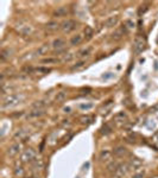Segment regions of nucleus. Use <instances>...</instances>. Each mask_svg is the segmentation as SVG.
Returning a JSON list of instances; mask_svg holds the SVG:
<instances>
[{
  "label": "nucleus",
  "instance_id": "obj_8",
  "mask_svg": "<svg viewBox=\"0 0 158 178\" xmlns=\"http://www.w3.org/2000/svg\"><path fill=\"white\" fill-rule=\"evenodd\" d=\"M50 48H51V44H49V43H44V44H42L40 48L37 49L36 54H37L38 56H44V55H47V54L49 52Z\"/></svg>",
  "mask_w": 158,
  "mask_h": 178
},
{
  "label": "nucleus",
  "instance_id": "obj_13",
  "mask_svg": "<svg viewBox=\"0 0 158 178\" xmlns=\"http://www.w3.org/2000/svg\"><path fill=\"white\" fill-rule=\"evenodd\" d=\"M113 153L117 157H122V156H126L127 154V150H126V147H124V146H118V147L114 148Z\"/></svg>",
  "mask_w": 158,
  "mask_h": 178
},
{
  "label": "nucleus",
  "instance_id": "obj_9",
  "mask_svg": "<svg viewBox=\"0 0 158 178\" xmlns=\"http://www.w3.org/2000/svg\"><path fill=\"white\" fill-rule=\"evenodd\" d=\"M69 13V10L67 6H59L56 10L54 11V16L55 17H66Z\"/></svg>",
  "mask_w": 158,
  "mask_h": 178
},
{
  "label": "nucleus",
  "instance_id": "obj_28",
  "mask_svg": "<svg viewBox=\"0 0 158 178\" xmlns=\"http://www.w3.org/2000/svg\"><path fill=\"white\" fill-rule=\"evenodd\" d=\"M85 35H86L88 38H90V37L93 36V29H92L90 26H86V29H85Z\"/></svg>",
  "mask_w": 158,
  "mask_h": 178
},
{
  "label": "nucleus",
  "instance_id": "obj_38",
  "mask_svg": "<svg viewBox=\"0 0 158 178\" xmlns=\"http://www.w3.org/2000/svg\"><path fill=\"white\" fill-rule=\"evenodd\" d=\"M153 140H155L156 143H158V131L157 132H155V134H153Z\"/></svg>",
  "mask_w": 158,
  "mask_h": 178
},
{
  "label": "nucleus",
  "instance_id": "obj_15",
  "mask_svg": "<svg viewBox=\"0 0 158 178\" xmlns=\"http://www.w3.org/2000/svg\"><path fill=\"white\" fill-rule=\"evenodd\" d=\"M129 164H130V168L137 170V169H139L140 166H141V165H143V161H141V160H140L139 158H132Z\"/></svg>",
  "mask_w": 158,
  "mask_h": 178
},
{
  "label": "nucleus",
  "instance_id": "obj_24",
  "mask_svg": "<svg viewBox=\"0 0 158 178\" xmlns=\"http://www.w3.org/2000/svg\"><path fill=\"white\" fill-rule=\"evenodd\" d=\"M59 61L57 58H45L42 59V63L44 64H55V63H58Z\"/></svg>",
  "mask_w": 158,
  "mask_h": 178
},
{
  "label": "nucleus",
  "instance_id": "obj_29",
  "mask_svg": "<svg viewBox=\"0 0 158 178\" xmlns=\"http://www.w3.org/2000/svg\"><path fill=\"white\" fill-rule=\"evenodd\" d=\"M111 132H112L111 127H109L108 125H105V126H103V128H102V133H103L105 135H107V134H111Z\"/></svg>",
  "mask_w": 158,
  "mask_h": 178
},
{
  "label": "nucleus",
  "instance_id": "obj_35",
  "mask_svg": "<svg viewBox=\"0 0 158 178\" xmlns=\"http://www.w3.org/2000/svg\"><path fill=\"white\" fill-rule=\"evenodd\" d=\"M146 10H148V6H140V9H139V11H138V14L139 16H141V13H144Z\"/></svg>",
  "mask_w": 158,
  "mask_h": 178
},
{
  "label": "nucleus",
  "instance_id": "obj_2",
  "mask_svg": "<svg viewBox=\"0 0 158 178\" xmlns=\"http://www.w3.org/2000/svg\"><path fill=\"white\" fill-rule=\"evenodd\" d=\"M36 156H37L36 151L32 147H28L23 151V153L20 156V160L23 163H31V161H33L36 159Z\"/></svg>",
  "mask_w": 158,
  "mask_h": 178
},
{
  "label": "nucleus",
  "instance_id": "obj_5",
  "mask_svg": "<svg viewBox=\"0 0 158 178\" xmlns=\"http://www.w3.org/2000/svg\"><path fill=\"white\" fill-rule=\"evenodd\" d=\"M130 164H119L118 168H117V170L114 171V175H115V177L117 178H122L127 172H129L130 170Z\"/></svg>",
  "mask_w": 158,
  "mask_h": 178
},
{
  "label": "nucleus",
  "instance_id": "obj_17",
  "mask_svg": "<svg viewBox=\"0 0 158 178\" xmlns=\"http://www.w3.org/2000/svg\"><path fill=\"white\" fill-rule=\"evenodd\" d=\"M58 28H61V26H59V24L57 21H49V23L47 24V26H45V29L48 30V31H50V32L56 31Z\"/></svg>",
  "mask_w": 158,
  "mask_h": 178
},
{
  "label": "nucleus",
  "instance_id": "obj_16",
  "mask_svg": "<svg viewBox=\"0 0 158 178\" xmlns=\"http://www.w3.org/2000/svg\"><path fill=\"white\" fill-rule=\"evenodd\" d=\"M126 120H127V114L125 112H119L114 115V121L117 122H124Z\"/></svg>",
  "mask_w": 158,
  "mask_h": 178
},
{
  "label": "nucleus",
  "instance_id": "obj_14",
  "mask_svg": "<svg viewBox=\"0 0 158 178\" xmlns=\"http://www.w3.org/2000/svg\"><path fill=\"white\" fill-rule=\"evenodd\" d=\"M111 156H112V152L109 150H102L100 152V160L101 161H107L111 159Z\"/></svg>",
  "mask_w": 158,
  "mask_h": 178
},
{
  "label": "nucleus",
  "instance_id": "obj_1",
  "mask_svg": "<svg viewBox=\"0 0 158 178\" xmlns=\"http://www.w3.org/2000/svg\"><path fill=\"white\" fill-rule=\"evenodd\" d=\"M20 101H21V96H20V95H17V94H11V95L6 96L5 99L2 100L1 108L6 109V108L16 107L17 105H19Z\"/></svg>",
  "mask_w": 158,
  "mask_h": 178
},
{
  "label": "nucleus",
  "instance_id": "obj_26",
  "mask_svg": "<svg viewBox=\"0 0 158 178\" xmlns=\"http://www.w3.org/2000/svg\"><path fill=\"white\" fill-rule=\"evenodd\" d=\"M83 65H85V61H80V62H77L75 65L71 67V70H77V69H80V68H82Z\"/></svg>",
  "mask_w": 158,
  "mask_h": 178
},
{
  "label": "nucleus",
  "instance_id": "obj_12",
  "mask_svg": "<svg viewBox=\"0 0 158 178\" xmlns=\"http://www.w3.org/2000/svg\"><path fill=\"white\" fill-rule=\"evenodd\" d=\"M17 30H18V32H19L20 35H23V36H29L30 33L32 32V26H30V25H20Z\"/></svg>",
  "mask_w": 158,
  "mask_h": 178
},
{
  "label": "nucleus",
  "instance_id": "obj_32",
  "mask_svg": "<svg viewBox=\"0 0 158 178\" xmlns=\"http://www.w3.org/2000/svg\"><path fill=\"white\" fill-rule=\"evenodd\" d=\"M73 58H74V55H73V54H67V55L63 57V61H64V62H69V61H71Z\"/></svg>",
  "mask_w": 158,
  "mask_h": 178
},
{
  "label": "nucleus",
  "instance_id": "obj_6",
  "mask_svg": "<svg viewBox=\"0 0 158 178\" xmlns=\"http://www.w3.org/2000/svg\"><path fill=\"white\" fill-rule=\"evenodd\" d=\"M66 45H67V43H66V40L63 39V38H56V39L52 40V43H51V48L55 51H57V52H59L61 50L64 49Z\"/></svg>",
  "mask_w": 158,
  "mask_h": 178
},
{
  "label": "nucleus",
  "instance_id": "obj_19",
  "mask_svg": "<svg viewBox=\"0 0 158 178\" xmlns=\"http://www.w3.org/2000/svg\"><path fill=\"white\" fill-rule=\"evenodd\" d=\"M82 40H83L82 35H76V36H73V37H71L70 44H71V45H79V44L82 43Z\"/></svg>",
  "mask_w": 158,
  "mask_h": 178
},
{
  "label": "nucleus",
  "instance_id": "obj_33",
  "mask_svg": "<svg viewBox=\"0 0 158 178\" xmlns=\"http://www.w3.org/2000/svg\"><path fill=\"white\" fill-rule=\"evenodd\" d=\"M144 172H137V173H134L133 176H132V178H144Z\"/></svg>",
  "mask_w": 158,
  "mask_h": 178
},
{
  "label": "nucleus",
  "instance_id": "obj_11",
  "mask_svg": "<svg viewBox=\"0 0 158 178\" xmlns=\"http://www.w3.org/2000/svg\"><path fill=\"white\" fill-rule=\"evenodd\" d=\"M45 114V110L44 109H33L31 110L29 114H28V119H36V118H40Z\"/></svg>",
  "mask_w": 158,
  "mask_h": 178
},
{
  "label": "nucleus",
  "instance_id": "obj_25",
  "mask_svg": "<svg viewBox=\"0 0 158 178\" xmlns=\"http://www.w3.org/2000/svg\"><path fill=\"white\" fill-rule=\"evenodd\" d=\"M93 107H94L93 103H81L80 105V108L82 109V110H88V109H92Z\"/></svg>",
  "mask_w": 158,
  "mask_h": 178
},
{
  "label": "nucleus",
  "instance_id": "obj_37",
  "mask_svg": "<svg viewBox=\"0 0 158 178\" xmlns=\"http://www.w3.org/2000/svg\"><path fill=\"white\" fill-rule=\"evenodd\" d=\"M111 77H113V74H111V72H108V75H103V76H102V79L103 80L111 79Z\"/></svg>",
  "mask_w": 158,
  "mask_h": 178
},
{
  "label": "nucleus",
  "instance_id": "obj_22",
  "mask_svg": "<svg viewBox=\"0 0 158 178\" xmlns=\"http://www.w3.org/2000/svg\"><path fill=\"white\" fill-rule=\"evenodd\" d=\"M92 48L90 46H88V48H86V49H82L81 51L79 52V56L80 57H87V56H89L90 55V52H92Z\"/></svg>",
  "mask_w": 158,
  "mask_h": 178
},
{
  "label": "nucleus",
  "instance_id": "obj_36",
  "mask_svg": "<svg viewBox=\"0 0 158 178\" xmlns=\"http://www.w3.org/2000/svg\"><path fill=\"white\" fill-rule=\"evenodd\" d=\"M126 25H127V28H130V29L134 28V23H133L132 20H127V21H126Z\"/></svg>",
  "mask_w": 158,
  "mask_h": 178
},
{
  "label": "nucleus",
  "instance_id": "obj_34",
  "mask_svg": "<svg viewBox=\"0 0 158 178\" xmlns=\"http://www.w3.org/2000/svg\"><path fill=\"white\" fill-rule=\"evenodd\" d=\"M37 71H40V72H50L51 71V69H49V68H38V69H36Z\"/></svg>",
  "mask_w": 158,
  "mask_h": 178
},
{
  "label": "nucleus",
  "instance_id": "obj_30",
  "mask_svg": "<svg viewBox=\"0 0 158 178\" xmlns=\"http://www.w3.org/2000/svg\"><path fill=\"white\" fill-rule=\"evenodd\" d=\"M117 168H118V164H115V163H111V164H108V166H107L108 171H113V172L117 170Z\"/></svg>",
  "mask_w": 158,
  "mask_h": 178
},
{
  "label": "nucleus",
  "instance_id": "obj_4",
  "mask_svg": "<svg viewBox=\"0 0 158 178\" xmlns=\"http://www.w3.org/2000/svg\"><path fill=\"white\" fill-rule=\"evenodd\" d=\"M133 49L136 54H140L145 50V39L140 36H137L134 38V43H133Z\"/></svg>",
  "mask_w": 158,
  "mask_h": 178
},
{
  "label": "nucleus",
  "instance_id": "obj_23",
  "mask_svg": "<svg viewBox=\"0 0 158 178\" xmlns=\"http://www.w3.org/2000/svg\"><path fill=\"white\" fill-rule=\"evenodd\" d=\"M44 106L45 103L43 101H36L33 105H32V108L33 109H44Z\"/></svg>",
  "mask_w": 158,
  "mask_h": 178
},
{
  "label": "nucleus",
  "instance_id": "obj_10",
  "mask_svg": "<svg viewBox=\"0 0 158 178\" xmlns=\"http://www.w3.org/2000/svg\"><path fill=\"white\" fill-rule=\"evenodd\" d=\"M118 21H119L118 16H112V17H108L107 19L105 20V25H106V28H114V26H117Z\"/></svg>",
  "mask_w": 158,
  "mask_h": 178
},
{
  "label": "nucleus",
  "instance_id": "obj_7",
  "mask_svg": "<svg viewBox=\"0 0 158 178\" xmlns=\"http://www.w3.org/2000/svg\"><path fill=\"white\" fill-rule=\"evenodd\" d=\"M19 151H20V144L14 143V144H12L10 147L7 148V154L10 157H14V156H17L19 153Z\"/></svg>",
  "mask_w": 158,
  "mask_h": 178
},
{
  "label": "nucleus",
  "instance_id": "obj_18",
  "mask_svg": "<svg viewBox=\"0 0 158 178\" xmlns=\"http://www.w3.org/2000/svg\"><path fill=\"white\" fill-rule=\"evenodd\" d=\"M93 120H94V117H92V115H82L80 118V122L82 125H89L93 122Z\"/></svg>",
  "mask_w": 158,
  "mask_h": 178
},
{
  "label": "nucleus",
  "instance_id": "obj_21",
  "mask_svg": "<svg viewBox=\"0 0 158 178\" xmlns=\"http://www.w3.org/2000/svg\"><path fill=\"white\" fill-rule=\"evenodd\" d=\"M126 32V30H125V26L122 28V29H120V30H117L112 36H113V38H115V39H120L122 36H124V33Z\"/></svg>",
  "mask_w": 158,
  "mask_h": 178
},
{
  "label": "nucleus",
  "instance_id": "obj_31",
  "mask_svg": "<svg viewBox=\"0 0 158 178\" xmlns=\"http://www.w3.org/2000/svg\"><path fill=\"white\" fill-rule=\"evenodd\" d=\"M14 173H16L17 176H23V173H24L23 168H21V166H17V168H16V170H14Z\"/></svg>",
  "mask_w": 158,
  "mask_h": 178
},
{
  "label": "nucleus",
  "instance_id": "obj_3",
  "mask_svg": "<svg viewBox=\"0 0 158 178\" xmlns=\"http://www.w3.org/2000/svg\"><path fill=\"white\" fill-rule=\"evenodd\" d=\"M76 28H77V23L74 19H67L61 24V30L64 33H70V32H73Z\"/></svg>",
  "mask_w": 158,
  "mask_h": 178
},
{
  "label": "nucleus",
  "instance_id": "obj_27",
  "mask_svg": "<svg viewBox=\"0 0 158 178\" xmlns=\"http://www.w3.org/2000/svg\"><path fill=\"white\" fill-rule=\"evenodd\" d=\"M26 135V132L24 131V129H20L19 132H17L16 134H14V138H19V139H21V138H24Z\"/></svg>",
  "mask_w": 158,
  "mask_h": 178
},
{
  "label": "nucleus",
  "instance_id": "obj_20",
  "mask_svg": "<svg viewBox=\"0 0 158 178\" xmlns=\"http://www.w3.org/2000/svg\"><path fill=\"white\" fill-rule=\"evenodd\" d=\"M67 96H68V94H67V91H58L57 94H56V96H55V100L57 101V102H62V101H64V100L67 99Z\"/></svg>",
  "mask_w": 158,
  "mask_h": 178
}]
</instances>
